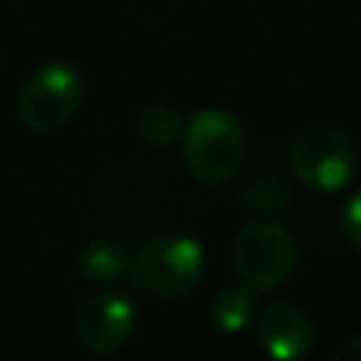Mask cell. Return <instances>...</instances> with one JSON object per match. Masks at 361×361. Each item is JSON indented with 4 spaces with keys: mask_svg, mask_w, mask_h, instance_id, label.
I'll list each match as a JSON object with an SVG mask.
<instances>
[{
    "mask_svg": "<svg viewBox=\"0 0 361 361\" xmlns=\"http://www.w3.org/2000/svg\"><path fill=\"white\" fill-rule=\"evenodd\" d=\"M184 165L203 184H225L241 171L247 143L244 130L222 108H200L184 121Z\"/></svg>",
    "mask_w": 361,
    "mask_h": 361,
    "instance_id": "6da1fadb",
    "label": "cell"
},
{
    "mask_svg": "<svg viewBox=\"0 0 361 361\" xmlns=\"http://www.w3.org/2000/svg\"><path fill=\"white\" fill-rule=\"evenodd\" d=\"M203 276V247L190 235L149 238L130 257V279L143 295L171 301L187 295Z\"/></svg>",
    "mask_w": 361,
    "mask_h": 361,
    "instance_id": "7a4b0ae2",
    "label": "cell"
},
{
    "mask_svg": "<svg viewBox=\"0 0 361 361\" xmlns=\"http://www.w3.org/2000/svg\"><path fill=\"white\" fill-rule=\"evenodd\" d=\"M295 247L292 235L276 222H257L244 225L231 241V267H235L238 279L254 292H273L288 279L295 269Z\"/></svg>",
    "mask_w": 361,
    "mask_h": 361,
    "instance_id": "3957f363",
    "label": "cell"
},
{
    "mask_svg": "<svg viewBox=\"0 0 361 361\" xmlns=\"http://www.w3.org/2000/svg\"><path fill=\"white\" fill-rule=\"evenodd\" d=\"M82 102V80L70 63H44L23 82L16 114L29 130L54 133L70 124Z\"/></svg>",
    "mask_w": 361,
    "mask_h": 361,
    "instance_id": "277c9868",
    "label": "cell"
},
{
    "mask_svg": "<svg viewBox=\"0 0 361 361\" xmlns=\"http://www.w3.org/2000/svg\"><path fill=\"white\" fill-rule=\"evenodd\" d=\"M288 165L295 178L317 193H336L355 178V152L349 140L330 127H307L292 140Z\"/></svg>",
    "mask_w": 361,
    "mask_h": 361,
    "instance_id": "5b68a950",
    "label": "cell"
},
{
    "mask_svg": "<svg viewBox=\"0 0 361 361\" xmlns=\"http://www.w3.org/2000/svg\"><path fill=\"white\" fill-rule=\"evenodd\" d=\"M133 301L118 288L108 292H95L92 298L82 301L80 314H76V339L95 355H108V352L121 349L127 336L133 333Z\"/></svg>",
    "mask_w": 361,
    "mask_h": 361,
    "instance_id": "8992f818",
    "label": "cell"
},
{
    "mask_svg": "<svg viewBox=\"0 0 361 361\" xmlns=\"http://www.w3.org/2000/svg\"><path fill=\"white\" fill-rule=\"evenodd\" d=\"M257 343L273 361H301L314 343V326L301 307L279 301L257 320Z\"/></svg>",
    "mask_w": 361,
    "mask_h": 361,
    "instance_id": "52a82bcc",
    "label": "cell"
},
{
    "mask_svg": "<svg viewBox=\"0 0 361 361\" xmlns=\"http://www.w3.org/2000/svg\"><path fill=\"white\" fill-rule=\"evenodd\" d=\"M80 269L89 282H114L124 273H130V257L121 244L108 241V238H99V241H89L86 247L80 250Z\"/></svg>",
    "mask_w": 361,
    "mask_h": 361,
    "instance_id": "ba28073f",
    "label": "cell"
},
{
    "mask_svg": "<svg viewBox=\"0 0 361 361\" xmlns=\"http://www.w3.org/2000/svg\"><path fill=\"white\" fill-rule=\"evenodd\" d=\"M254 307H257L254 288L231 286V288L216 292V298H212V305H209V317L222 333H241V330H247L250 320H254Z\"/></svg>",
    "mask_w": 361,
    "mask_h": 361,
    "instance_id": "9c48e42d",
    "label": "cell"
},
{
    "mask_svg": "<svg viewBox=\"0 0 361 361\" xmlns=\"http://www.w3.org/2000/svg\"><path fill=\"white\" fill-rule=\"evenodd\" d=\"M140 137L146 140L156 149H165V146H175L180 137H184V121L175 108L169 105H149L137 121Z\"/></svg>",
    "mask_w": 361,
    "mask_h": 361,
    "instance_id": "30bf717a",
    "label": "cell"
},
{
    "mask_svg": "<svg viewBox=\"0 0 361 361\" xmlns=\"http://www.w3.org/2000/svg\"><path fill=\"white\" fill-rule=\"evenodd\" d=\"M241 203L250 216H273V212H279L286 206V184L273 171H267V175L254 178L244 187Z\"/></svg>",
    "mask_w": 361,
    "mask_h": 361,
    "instance_id": "8fae6325",
    "label": "cell"
},
{
    "mask_svg": "<svg viewBox=\"0 0 361 361\" xmlns=\"http://www.w3.org/2000/svg\"><path fill=\"white\" fill-rule=\"evenodd\" d=\"M343 228H345V238H349V241L361 250V190L349 200V206H345V212H343Z\"/></svg>",
    "mask_w": 361,
    "mask_h": 361,
    "instance_id": "7c38bea8",
    "label": "cell"
},
{
    "mask_svg": "<svg viewBox=\"0 0 361 361\" xmlns=\"http://www.w3.org/2000/svg\"><path fill=\"white\" fill-rule=\"evenodd\" d=\"M330 361H361V339H349V343H343L336 352H333Z\"/></svg>",
    "mask_w": 361,
    "mask_h": 361,
    "instance_id": "4fadbf2b",
    "label": "cell"
}]
</instances>
